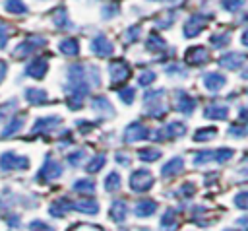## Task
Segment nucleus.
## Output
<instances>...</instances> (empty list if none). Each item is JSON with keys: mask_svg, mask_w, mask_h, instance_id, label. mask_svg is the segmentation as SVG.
I'll return each instance as SVG.
<instances>
[{"mask_svg": "<svg viewBox=\"0 0 248 231\" xmlns=\"http://www.w3.org/2000/svg\"><path fill=\"white\" fill-rule=\"evenodd\" d=\"M68 82L70 89L76 95L85 97L91 91V78H89V64H72L68 68Z\"/></svg>", "mask_w": 248, "mask_h": 231, "instance_id": "1", "label": "nucleus"}, {"mask_svg": "<svg viewBox=\"0 0 248 231\" xmlns=\"http://www.w3.org/2000/svg\"><path fill=\"white\" fill-rule=\"evenodd\" d=\"M155 179L147 169H138L130 175V188L134 192H147L153 186Z\"/></svg>", "mask_w": 248, "mask_h": 231, "instance_id": "2", "label": "nucleus"}, {"mask_svg": "<svg viewBox=\"0 0 248 231\" xmlns=\"http://www.w3.org/2000/svg\"><path fill=\"white\" fill-rule=\"evenodd\" d=\"M29 167V159L25 155H17L14 151H4L0 155V169L6 171H16V169H27Z\"/></svg>", "mask_w": 248, "mask_h": 231, "instance_id": "3", "label": "nucleus"}, {"mask_svg": "<svg viewBox=\"0 0 248 231\" xmlns=\"http://www.w3.org/2000/svg\"><path fill=\"white\" fill-rule=\"evenodd\" d=\"M60 175H62V165H60L56 159H52L50 155H46L43 167H41L39 173H37V181H39V182H48V181L58 179Z\"/></svg>", "mask_w": 248, "mask_h": 231, "instance_id": "4", "label": "nucleus"}, {"mask_svg": "<svg viewBox=\"0 0 248 231\" xmlns=\"http://www.w3.org/2000/svg\"><path fill=\"white\" fill-rule=\"evenodd\" d=\"M205 25H207V16H200V14H196V16H190V17L184 21L182 33H184V37L192 39V37H198V35L205 29Z\"/></svg>", "mask_w": 248, "mask_h": 231, "instance_id": "5", "label": "nucleus"}, {"mask_svg": "<svg viewBox=\"0 0 248 231\" xmlns=\"http://www.w3.org/2000/svg\"><path fill=\"white\" fill-rule=\"evenodd\" d=\"M45 45H46V39H45V37L29 35L21 45H17V49H16L14 56H16V58H23V56H27V54H31V52L39 50V47H45Z\"/></svg>", "mask_w": 248, "mask_h": 231, "instance_id": "6", "label": "nucleus"}, {"mask_svg": "<svg viewBox=\"0 0 248 231\" xmlns=\"http://www.w3.org/2000/svg\"><path fill=\"white\" fill-rule=\"evenodd\" d=\"M184 132H186V126H184L182 122H178V120H172V122L161 126V128L153 134V140H157V142H161V140H170V138L182 136Z\"/></svg>", "mask_w": 248, "mask_h": 231, "instance_id": "7", "label": "nucleus"}, {"mask_svg": "<svg viewBox=\"0 0 248 231\" xmlns=\"http://www.w3.org/2000/svg\"><path fill=\"white\" fill-rule=\"evenodd\" d=\"M108 74H110L112 87H116L118 83H124V82L130 78L132 70H130V66H128L124 60H116V62H112V64L108 66Z\"/></svg>", "mask_w": 248, "mask_h": 231, "instance_id": "8", "label": "nucleus"}, {"mask_svg": "<svg viewBox=\"0 0 248 231\" xmlns=\"http://www.w3.org/2000/svg\"><path fill=\"white\" fill-rule=\"evenodd\" d=\"M149 136V128L143 126L141 122H132L126 130H124V142L126 144H134L140 140H145Z\"/></svg>", "mask_w": 248, "mask_h": 231, "instance_id": "9", "label": "nucleus"}, {"mask_svg": "<svg viewBox=\"0 0 248 231\" xmlns=\"http://www.w3.org/2000/svg\"><path fill=\"white\" fill-rule=\"evenodd\" d=\"M91 50H93V54L105 58V56H110V54L114 52V47H112V43L108 41V37L101 33V35H97V37L91 41Z\"/></svg>", "mask_w": 248, "mask_h": 231, "instance_id": "10", "label": "nucleus"}, {"mask_svg": "<svg viewBox=\"0 0 248 231\" xmlns=\"http://www.w3.org/2000/svg\"><path fill=\"white\" fill-rule=\"evenodd\" d=\"M186 62L192 66H202L209 62V50L205 47H192L186 50Z\"/></svg>", "mask_w": 248, "mask_h": 231, "instance_id": "11", "label": "nucleus"}, {"mask_svg": "<svg viewBox=\"0 0 248 231\" xmlns=\"http://www.w3.org/2000/svg\"><path fill=\"white\" fill-rule=\"evenodd\" d=\"M46 70H48V62L45 58H35V60H31L25 66V76L35 78V80H41V78H45Z\"/></svg>", "mask_w": 248, "mask_h": 231, "instance_id": "12", "label": "nucleus"}, {"mask_svg": "<svg viewBox=\"0 0 248 231\" xmlns=\"http://www.w3.org/2000/svg\"><path fill=\"white\" fill-rule=\"evenodd\" d=\"M194 109H196V99L186 91H176V111L188 116L194 113Z\"/></svg>", "mask_w": 248, "mask_h": 231, "instance_id": "13", "label": "nucleus"}, {"mask_svg": "<svg viewBox=\"0 0 248 231\" xmlns=\"http://www.w3.org/2000/svg\"><path fill=\"white\" fill-rule=\"evenodd\" d=\"M62 118L60 116H41L35 120L33 124V134H45V132H50L54 130L56 124H60Z\"/></svg>", "mask_w": 248, "mask_h": 231, "instance_id": "14", "label": "nucleus"}, {"mask_svg": "<svg viewBox=\"0 0 248 231\" xmlns=\"http://www.w3.org/2000/svg\"><path fill=\"white\" fill-rule=\"evenodd\" d=\"M244 58H246V56H244L242 52H234V50H231V52H225V54L219 58V64H221L223 68L236 70V68H240V66H242Z\"/></svg>", "mask_w": 248, "mask_h": 231, "instance_id": "15", "label": "nucleus"}, {"mask_svg": "<svg viewBox=\"0 0 248 231\" xmlns=\"http://www.w3.org/2000/svg\"><path fill=\"white\" fill-rule=\"evenodd\" d=\"M225 83H227V78L221 72H209L203 76V85L209 91H219L221 87H225Z\"/></svg>", "mask_w": 248, "mask_h": 231, "instance_id": "16", "label": "nucleus"}, {"mask_svg": "<svg viewBox=\"0 0 248 231\" xmlns=\"http://www.w3.org/2000/svg\"><path fill=\"white\" fill-rule=\"evenodd\" d=\"M203 116L205 118H215V120H225L229 116V107L221 105V103H211V105L205 107Z\"/></svg>", "mask_w": 248, "mask_h": 231, "instance_id": "17", "label": "nucleus"}, {"mask_svg": "<svg viewBox=\"0 0 248 231\" xmlns=\"http://www.w3.org/2000/svg\"><path fill=\"white\" fill-rule=\"evenodd\" d=\"M91 109H93L95 113H99V115L103 113L105 116H112V113H114L110 101H108L105 95H97V97H93V101H91Z\"/></svg>", "mask_w": 248, "mask_h": 231, "instance_id": "18", "label": "nucleus"}, {"mask_svg": "<svg viewBox=\"0 0 248 231\" xmlns=\"http://www.w3.org/2000/svg\"><path fill=\"white\" fill-rule=\"evenodd\" d=\"M182 169H184L182 157H172V159H169V161L161 167V175H163V177H172V175H178Z\"/></svg>", "mask_w": 248, "mask_h": 231, "instance_id": "19", "label": "nucleus"}, {"mask_svg": "<svg viewBox=\"0 0 248 231\" xmlns=\"http://www.w3.org/2000/svg\"><path fill=\"white\" fill-rule=\"evenodd\" d=\"M52 23H54L56 27H60V29L72 27V23H70V19H68V10H66V6H58V8L52 10Z\"/></svg>", "mask_w": 248, "mask_h": 231, "instance_id": "20", "label": "nucleus"}, {"mask_svg": "<svg viewBox=\"0 0 248 231\" xmlns=\"http://www.w3.org/2000/svg\"><path fill=\"white\" fill-rule=\"evenodd\" d=\"M58 50H60L62 54H66V56H76V54L79 52V43H78L76 37H66V39L60 41Z\"/></svg>", "mask_w": 248, "mask_h": 231, "instance_id": "21", "label": "nucleus"}, {"mask_svg": "<svg viewBox=\"0 0 248 231\" xmlns=\"http://www.w3.org/2000/svg\"><path fill=\"white\" fill-rule=\"evenodd\" d=\"M157 210V202L155 200H140L134 208V214L138 217H147V215H153Z\"/></svg>", "mask_w": 248, "mask_h": 231, "instance_id": "22", "label": "nucleus"}, {"mask_svg": "<svg viewBox=\"0 0 248 231\" xmlns=\"http://www.w3.org/2000/svg\"><path fill=\"white\" fill-rule=\"evenodd\" d=\"M108 214H110V219H112V221L122 223V221L126 219V214H128V206H126V202H124V200H116V202H112Z\"/></svg>", "mask_w": 248, "mask_h": 231, "instance_id": "23", "label": "nucleus"}, {"mask_svg": "<svg viewBox=\"0 0 248 231\" xmlns=\"http://www.w3.org/2000/svg\"><path fill=\"white\" fill-rule=\"evenodd\" d=\"M25 99L31 103V105H43L46 103V91L45 89H39V87H29L25 89Z\"/></svg>", "mask_w": 248, "mask_h": 231, "instance_id": "24", "label": "nucleus"}, {"mask_svg": "<svg viewBox=\"0 0 248 231\" xmlns=\"http://www.w3.org/2000/svg\"><path fill=\"white\" fill-rule=\"evenodd\" d=\"M23 124H25V115L21 116V115H17V116H14L8 124H6V128L2 130V138H8V136H14L16 132H19V128H23Z\"/></svg>", "mask_w": 248, "mask_h": 231, "instance_id": "25", "label": "nucleus"}, {"mask_svg": "<svg viewBox=\"0 0 248 231\" xmlns=\"http://www.w3.org/2000/svg\"><path fill=\"white\" fill-rule=\"evenodd\" d=\"M72 204H74V202H72L70 198H66V196H64V198H58L56 202H52V206H50V210H48V212H50V215L60 217V215H64L68 210H72Z\"/></svg>", "mask_w": 248, "mask_h": 231, "instance_id": "26", "label": "nucleus"}, {"mask_svg": "<svg viewBox=\"0 0 248 231\" xmlns=\"http://www.w3.org/2000/svg\"><path fill=\"white\" fill-rule=\"evenodd\" d=\"M72 210L81 212V214H97L99 212V204L95 200H79L72 204Z\"/></svg>", "mask_w": 248, "mask_h": 231, "instance_id": "27", "label": "nucleus"}, {"mask_svg": "<svg viewBox=\"0 0 248 231\" xmlns=\"http://www.w3.org/2000/svg\"><path fill=\"white\" fill-rule=\"evenodd\" d=\"M145 49L149 52H159V50L165 49V39L161 35H157V33H149L147 41H145Z\"/></svg>", "mask_w": 248, "mask_h": 231, "instance_id": "28", "label": "nucleus"}, {"mask_svg": "<svg viewBox=\"0 0 248 231\" xmlns=\"http://www.w3.org/2000/svg\"><path fill=\"white\" fill-rule=\"evenodd\" d=\"M161 225L167 227L169 231H174V229H176L178 219H176V212H174L172 208H167V210H165V214H163V217H161Z\"/></svg>", "mask_w": 248, "mask_h": 231, "instance_id": "29", "label": "nucleus"}, {"mask_svg": "<svg viewBox=\"0 0 248 231\" xmlns=\"http://www.w3.org/2000/svg\"><path fill=\"white\" fill-rule=\"evenodd\" d=\"M72 188H74L76 192H81V194H93V192H95V182H93L91 179H79V181L74 182Z\"/></svg>", "mask_w": 248, "mask_h": 231, "instance_id": "30", "label": "nucleus"}, {"mask_svg": "<svg viewBox=\"0 0 248 231\" xmlns=\"http://www.w3.org/2000/svg\"><path fill=\"white\" fill-rule=\"evenodd\" d=\"M4 10L8 14H27V6H25L23 0H6Z\"/></svg>", "mask_w": 248, "mask_h": 231, "instance_id": "31", "label": "nucleus"}, {"mask_svg": "<svg viewBox=\"0 0 248 231\" xmlns=\"http://www.w3.org/2000/svg\"><path fill=\"white\" fill-rule=\"evenodd\" d=\"M103 186H105L107 192H114V190H118V188H120V175H118L116 171L108 173L107 179H105V182H103Z\"/></svg>", "mask_w": 248, "mask_h": 231, "instance_id": "32", "label": "nucleus"}, {"mask_svg": "<svg viewBox=\"0 0 248 231\" xmlns=\"http://www.w3.org/2000/svg\"><path fill=\"white\" fill-rule=\"evenodd\" d=\"M138 157L141 161H157L161 157V149H157V148H141L138 151Z\"/></svg>", "mask_w": 248, "mask_h": 231, "instance_id": "33", "label": "nucleus"}, {"mask_svg": "<svg viewBox=\"0 0 248 231\" xmlns=\"http://www.w3.org/2000/svg\"><path fill=\"white\" fill-rule=\"evenodd\" d=\"M215 136H217V128H213V126H209V128H200V130L194 132V140H196V142H205V140H211V138H215Z\"/></svg>", "mask_w": 248, "mask_h": 231, "instance_id": "34", "label": "nucleus"}, {"mask_svg": "<svg viewBox=\"0 0 248 231\" xmlns=\"http://www.w3.org/2000/svg\"><path fill=\"white\" fill-rule=\"evenodd\" d=\"M105 153H99V155H95L87 165H85V171L87 173H97V171H101L103 167H105Z\"/></svg>", "mask_w": 248, "mask_h": 231, "instance_id": "35", "label": "nucleus"}, {"mask_svg": "<svg viewBox=\"0 0 248 231\" xmlns=\"http://www.w3.org/2000/svg\"><path fill=\"white\" fill-rule=\"evenodd\" d=\"M209 43H211V47H215V49H223L225 45L231 43V35H229V33H215V35L209 37Z\"/></svg>", "mask_w": 248, "mask_h": 231, "instance_id": "36", "label": "nucleus"}, {"mask_svg": "<svg viewBox=\"0 0 248 231\" xmlns=\"http://www.w3.org/2000/svg\"><path fill=\"white\" fill-rule=\"evenodd\" d=\"M232 155H234V149H231V148L213 149V161H217V163H225V161H229Z\"/></svg>", "mask_w": 248, "mask_h": 231, "instance_id": "37", "label": "nucleus"}, {"mask_svg": "<svg viewBox=\"0 0 248 231\" xmlns=\"http://www.w3.org/2000/svg\"><path fill=\"white\" fill-rule=\"evenodd\" d=\"M209 161H213V151H209V149L196 151L194 157H192V163L194 165H203V163H209Z\"/></svg>", "mask_w": 248, "mask_h": 231, "instance_id": "38", "label": "nucleus"}, {"mask_svg": "<svg viewBox=\"0 0 248 231\" xmlns=\"http://www.w3.org/2000/svg\"><path fill=\"white\" fill-rule=\"evenodd\" d=\"M140 33H141V25H132V27H128L126 29V35H124V39H126V43H136L138 41V37H140Z\"/></svg>", "mask_w": 248, "mask_h": 231, "instance_id": "39", "label": "nucleus"}, {"mask_svg": "<svg viewBox=\"0 0 248 231\" xmlns=\"http://www.w3.org/2000/svg\"><path fill=\"white\" fill-rule=\"evenodd\" d=\"M134 95H136L134 87H124V89H118V97H120V101H122V103H126V105L134 103Z\"/></svg>", "mask_w": 248, "mask_h": 231, "instance_id": "40", "label": "nucleus"}, {"mask_svg": "<svg viewBox=\"0 0 248 231\" xmlns=\"http://www.w3.org/2000/svg\"><path fill=\"white\" fill-rule=\"evenodd\" d=\"M221 6L227 10V12H236L244 6V0H221Z\"/></svg>", "mask_w": 248, "mask_h": 231, "instance_id": "41", "label": "nucleus"}, {"mask_svg": "<svg viewBox=\"0 0 248 231\" xmlns=\"http://www.w3.org/2000/svg\"><path fill=\"white\" fill-rule=\"evenodd\" d=\"M234 206L240 210H248V190H242L234 196Z\"/></svg>", "mask_w": 248, "mask_h": 231, "instance_id": "42", "label": "nucleus"}, {"mask_svg": "<svg viewBox=\"0 0 248 231\" xmlns=\"http://www.w3.org/2000/svg\"><path fill=\"white\" fill-rule=\"evenodd\" d=\"M153 80H155V72H153V70H143V72L140 74V78H138L140 85H151Z\"/></svg>", "mask_w": 248, "mask_h": 231, "instance_id": "43", "label": "nucleus"}, {"mask_svg": "<svg viewBox=\"0 0 248 231\" xmlns=\"http://www.w3.org/2000/svg\"><path fill=\"white\" fill-rule=\"evenodd\" d=\"M81 159H85V149H78V151H74V153L68 155V163L72 167H78L81 163Z\"/></svg>", "mask_w": 248, "mask_h": 231, "instance_id": "44", "label": "nucleus"}, {"mask_svg": "<svg viewBox=\"0 0 248 231\" xmlns=\"http://www.w3.org/2000/svg\"><path fill=\"white\" fill-rule=\"evenodd\" d=\"M229 134H231V136H234V138H244V136H248V128H246V126L232 124V126L229 128Z\"/></svg>", "mask_w": 248, "mask_h": 231, "instance_id": "45", "label": "nucleus"}, {"mask_svg": "<svg viewBox=\"0 0 248 231\" xmlns=\"http://www.w3.org/2000/svg\"><path fill=\"white\" fill-rule=\"evenodd\" d=\"M101 14H103V17H105V19H110L112 16H116V14H118V6H116V4H110V6L107 4V6H103Z\"/></svg>", "mask_w": 248, "mask_h": 231, "instance_id": "46", "label": "nucleus"}, {"mask_svg": "<svg viewBox=\"0 0 248 231\" xmlns=\"http://www.w3.org/2000/svg\"><path fill=\"white\" fill-rule=\"evenodd\" d=\"M81 105H83V97H81V95L72 93V95L68 97V107H70V109H74V111H76V109H79Z\"/></svg>", "mask_w": 248, "mask_h": 231, "instance_id": "47", "label": "nucleus"}, {"mask_svg": "<svg viewBox=\"0 0 248 231\" xmlns=\"http://www.w3.org/2000/svg\"><path fill=\"white\" fill-rule=\"evenodd\" d=\"M16 107H17V101H16V99H12L10 103L6 101L4 105H0V118H4L6 115H10V111H14Z\"/></svg>", "mask_w": 248, "mask_h": 231, "instance_id": "48", "label": "nucleus"}, {"mask_svg": "<svg viewBox=\"0 0 248 231\" xmlns=\"http://www.w3.org/2000/svg\"><path fill=\"white\" fill-rule=\"evenodd\" d=\"M194 192H196L194 182H184V184L178 188V194H182V196H192Z\"/></svg>", "mask_w": 248, "mask_h": 231, "instance_id": "49", "label": "nucleus"}, {"mask_svg": "<svg viewBox=\"0 0 248 231\" xmlns=\"http://www.w3.org/2000/svg\"><path fill=\"white\" fill-rule=\"evenodd\" d=\"M8 37H10V35H8V25L0 21V49H4V47H6Z\"/></svg>", "mask_w": 248, "mask_h": 231, "instance_id": "50", "label": "nucleus"}, {"mask_svg": "<svg viewBox=\"0 0 248 231\" xmlns=\"http://www.w3.org/2000/svg\"><path fill=\"white\" fill-rule=\"evenodd\" d=\"M31 229H33V231H54L50 225H46V223H43V221H39V219H35V221L31 223Z\"/></svg>", "mask_w": 248, "mask_h": 231, "instance_id": "51", "label": "nucleus"}, {"mask_svg": "<svg viewBox=\"0 0 248 231\" xmlns=\"http://www.w3.org/2000/svg\"><path fill=\"white\" fill-rule=\"evenodd\" d=\"M114 157H116V161H118L120 165H128V163H130V157H128L126 153H120V151H118Z\"/></svg>", "mask_w": 248, "mask_h": 231, "instance_id": "52", "label": "nucleus"}, {"mask_svg": "<svg viewBox=\"0 0 248 231\" xmlns=\"http://www.w3.org/2000/svg\"><path fill=\"white\" fill-rule=\"evenodd\" d=\"M238 118L248 120V107H240V111H238Z\"/></svg>", "mask_w": 248, "mask_h": 231, "instance_id": "53", "label": "nucleus"}, {"mask_svg": "<svg viewBox=\"0 0 248 231\" xmlns=\"http://www.w3.org/2000/svg\"><path fill=\"white\" fill-rule=\"evenodd\" d=\"M240 43H242L244 47H248V27H246V29L240 33Z\"/></svg>", "mask_w": 248, "mask_h": 231, "instance_id": "54", "label": "nucleus"}, {"mask_svg": "<svg viewBox=\"0 0 248 231\" xmlns=\"http://www.w3.org/2000/svg\"><path fill=\"white\" fill-rule=\"evenodd\" d=\"M6 72H8V68H6V62H4V60H0V82L4 80Z\"/></svg>", "mask_w": 248, "mask_h": 231, "instance_id": "55", "label": "nucleus"}, {"mask_svg": "<svg viewBox=\"0 0 248 231\" xmlns=\"http://www.w3.org/2000/svg\"><path fill=\"white\" fill-rule=\"evenodd\" d=\"M149 2H163V4H172V2H178V0H149Z\"/></svg>", "mask_w": 248, "mask_h": 231, "instance_id": "56", "label": "nucleus"}, {"mask_svg": "<svg viewBox=\"0 0 248 231\" xmlns=\"http://www.w3.org/2000/svg\"><path fill=\"white\" fill-rule=\"evenodd\" d=\"M238 223H240V225H244V227H248V217H242V219H238Z\"/></svg>", "mask_w": 248, "mask_h": 231, "instance_id": "57", "label": "nucleus"}, {"mask_svg": "<svg viewBox=\"0 0 248 231\" xmlns=\"http://www.w3.org/2000/svg\"><path fill=\"white\" fill-rule=\"evenodd\" d=\"M225 231H236V229H225Z\"/></svg>", "mask_w": 248, "mask_h": 231, "instance_id": "58", "label": "nucleus"}]
</instances>
